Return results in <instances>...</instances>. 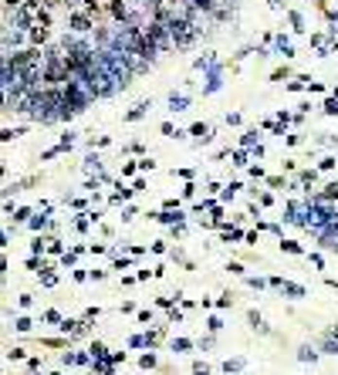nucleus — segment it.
<instances>
[{"instance_id": "nucleus-6", "label": "nucleus", "mask_w": 338, "mask_h": 375, "mask_svg": "<svg viewBox=\"0 0 338 375\" xmlns=\"http://www.w3.org/2000/svg\"><path fill=\"white\" fill-rule=\"evenodd\" d=\"M41 3H44V7H48V10H54V7H61V3H65V0H41Z\"/></svg>"}, {"instance_id": "nucleus-3", "label": "nucleus", "mask_w": 338, "mask_h": 375, "mask_svg": "<svg viewBox=\"0 0 338 375\" xmlns=\"http://www.w3.org/2000/svg\"><path fill=\"white\" fill-rule=\"evenodd\" d=\"M193 136H196V139H203V142H206V139H210V129H206V125H193Z\"/></svg>"}, {"instance_id": "nucleus-4", "label": "nucleus", "mask_w": 338, "mask_h": 375, "mask_svg": "<svg viewBox=\"0 0 338 375\" xmlns=\"http://www.w3.org/2000/svg\"><path fill=\"white\" fill-rule=\"evenodd\" d=\"M325 112H328V115H338V102H335V98L325 102Z\"/></svg>"}, {"instance_id": "nucleus-2", "label": "nucleus", "mask_w": 338, "mask_h": 375, "mask_svg": "<svg viewBox=\"0 0 338 375\" xmlns=\"http://www.w3.org/2000/svg\"><path fill=\"white\" fill-rule=\"evenodd\" d=\"M27 34H31V41H34V44H48V37H51V31H48L44 24H34V27H27Z\"/></svg>"}, {"instance_id": "nucleus-1", "label": "nucleus", "mask_w": 338, "mask_h": 375, "mask_svg": "<svg viewBox=\"0 0 338 375\" xmlns=\"http://www.w3.org/2000/svg\"><path fill=\"white\" fill-rule=\"evenodd\" d=\"M91 24H95V17H91V14H85V10H71V17H68V27H71L74 34H88V31H91Z\"/></svg>"}, {"instance_id": "nucleus-5", "label": "nucleus", "mask_w": 338, "mask_h": 375, "mask_svg": "<svg viewBox=\"0 0 338 375\" xmlns=\"http://www.w3.org/2000/svg\"><path fill=\"white\" fill-rule=\"evenodd\" d=\"M3 7H7V14L10 10H20V0H3Z\"/></svg>"}]
</instances>
